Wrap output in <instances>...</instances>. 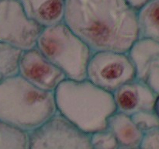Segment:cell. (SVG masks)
<instances>
[{
	"label": "cell",
	"mask_w": 159,
	"mask_h": 149,
	"mask_svg": "<svg viewBox=\"0 0 159 149\" xmlns=\"http://www.w3.org/2000/svg\"><path fill=\"white\" fill-rule=\"evenodd\" d=\"M155 112L157 113V115H158L159 117V96H158V97H157L156 102H155Z\"/></svg>",
	"instance_id": "20"
},
{
	"label": "cell",
	"mask_w": 159,
	"mask_h": 149,
	"mask_svg": "<svg viewBox=\"0 0 159 149\" xmlns=\"http://www.w3.org/2000/svg\"><path fill=\"white\" fill-rule=\"evenodd\" d=\"M128 54L136 71V79L159 96V43L138 38Z\"/></svg>",
	"instance_id": "9"
},
{
	"label": "cell",
	"mask_w": 159,
	"mask_h": 149,
	"mask_svg": "<svg viewBox=\"0 0 159 149\" xmlns=\"http://www.w3.org/2000/svg\"><path fill=\"white\" fill-rule=\"evenodd\" d=\"M120 149H141L140 147H120Z\"/></svg>",
	"instance_id": "21"
},
{
	"label": "cell",
	"mask_w": 159,
	"mask_h": 149,
	"mask_svg": "<svg viewBox=\"0 0 159 149\" xmlns=\"http://www.w3.org/2000/svg\"><path fill=\"white\" fill-rule=\"evenodd\" d=\"M93 149H120V145L115 135L108 128L90 134Z\"/></svg>",
	"instance_id": "17"
},
{
	"label": "cell",
	"mask_w": 159,
	"mask_h": 149,
	"mask_svg": "<svg viewBox=\"0 0 159 149\" xmlns=\"http://www.w3.org/2000/svg\"><path fill=\"white\" fill-rule=\"evenodd\" d=\"M43 29L26 15L20 0H0V41L27 51L37 47Z\"/></svg>",
	"instance_id": "7"
},
{
	"label": "cell",
	"mask_w": 159,
	"mask_h": 149,
	"mask_svg": "<svg viewBox=\"0 0 159 149\" xmlns=\"http://www.w3.org/2000/svg\"><path fill=\"white\" fill-rule=\"evenodd\" d=\"M37 48L63 71L67 79H86L87 68L93 52L65 22L43 28Z\"/></svg>",
	"instance_id": "4"
},
{
	"label": "cell",
	"mask_w": 159,
	"mask_h": 149,
	"mask_svg": "<svg viewBox=\"0 0 159 149\" xmlns=\"http://www.w3.org/2000/svg\"><path fill=\"white\" fill-rule=\"evenodd\" d=\"M64 22L93 53H128L139 38L138 11L126 0H66Z\"/></svg>",
	"instance_id": "1"
},
{
	"label": "cell",
	"mask_w": 159,
	"mask_h": 149,
	"mask_svg": "<svg viewBox=\"0 0 159 149\" xmlns=\"http://www.w3.org/2000/svg\"><path fill=\"white\" fill-rule=\"evenodd\" d=\"M26 15L43 28L64 22L66 0H20Z\"/></svg>",
	"instance_id": "11"
},
{
	"label": "cell",
	"mask_w": 159,
	"mask_h": 149,
	"mask_svg": "<svg viewBox=\"0 0 159 149\" xmlns=\"http://www.w3.org/2000/svg\"><path fill=\"white\" fill-rule=\"evenodd\" d=\"M140 147L141 149H159V128L144 133Z\"/></svg>",
	"instance_id": "18"
},
{
	"label": "cell",
	"mask_w": 159,
	"mask_h": 149,
	"mask_svg": "<svg viewBox=\"0 0 159 149\" xmlns=\"http://www.w3.org/2000/svg\"><path fill=\"white\" fill-rule=\"evenodd\" d=\"M131 118L143 133L159 128V117L155 110H144L134 113Z\"/></svg>",
	"instance_id": "16"
},
{
	"label": "cell",
	"mask_w": 159,
	"mask_h": 149,
	"mask_svg": "<svg viewBox=\"0 0 159 149\" xmlns=\"http://www.w3.org/2000/svg\"><path fill=\"white\" fill-rule=\"evenodd\" d=\"M54 93L34 86L21 75L0 80V120L30 133L56 114Z\"/></svg>",
	"instance_id": "3"
},
{
	"label": "cell",
	"mask_w": 159,
	"mask_h": 149,
	"mask_svg": "<svg viewBox=\"0 0 159 149\" xmlns=\"http://www.w3.org/2000/svg\"><path fill=\"white\" fill-rule=\"evenodd\" d=\"M86 79L113 93L122 85L136 79V71L128 53L97 51L93 53L89 62Z\"/></svg>",
	"instance_id": "5"
},
{
	"label": "cell",
	"mask_w": 159,
	"mask_h": 149,
	"mask_svg": "<svg viewBox=\"0 0 159 149\" xmlns=\"http://www.w3.org/2000/svg\"><path fill=\"white\" fill-rule=\"evenodd\" d=\"M1 79H2V78H1V77H0V80H1Z\"/></svg>",
	"instance_id": "22"
},
{
	"label": "cell",
	"mask_w": 159,
	"mask_h": 149,
	"mask_svg": "<svg viewBox=\"0 0 159 149\" xmlns=\"http://www.w3.org/2000/svg\"><path fill=\"white\" fill-rule=\"evenodd\" d=\"M27 149H93L90 135L57 113L29 133Z\"/></svg>",
	"instance_id": "6"
},
{
	"label": "cell",
	"mask_w": 159,
	"mask_h": 149,
	"mask_svg": "<svg viewBox=\"0 0 159 149\" xmlns=\"http://www.w3.org/2000/svg\"><path fill=\"white\" fill-rule=\"evenodd\" d=\"M59 114L88 134L108 128V120L116 112L113 93L87 79H66L54 91Z\"/></svg>",
	"instance_id": "2"
},
{
	"label": "cell",
	"mask_w": 159,
	"mask_h": 149,
	"mask_svg": "<svg viewBox=\"0 0 159 149\" xmlns=\"http://www.w3.org/2000/svg\"><path fill=\"white\" fill-rule=\"evenodd\" d=\"M135 10L138 11L152 0H126Z\"/></svg>",
	"instance_id": "19"
},
{
	"label": "cell",
	"mask_w": 159,
	"mask_h": 149,
	"mask_svg": "<svg viewBox=\"0 0 159 149\" xmlns=\"http://www.w3.org/2000/svg\"><path fill=\"white\" fill-rule=\"evenodd\" d=\"M29 133L0 120V149H27Z\"/></svg>",
	"instance_id": "15"
},
{
	"label": "cell",
	"mask_w": 159,
	"mask_h": 149,
	"mask_svg": "<svg viewBox=\"0 0 159 149\" xmlns=\"http://www.w3.org/2000/svg\"><path fill=\"white\" fill-rule=\"evenodd\" d=\"M23 51L9 43L0 41V77H12L20 74V65Z\"/></svg>",
	"instance_id": "14"
},
{
	"label": "cell",
	"mask_w": 159,
	"mask_h": 149,
	"mask_svg": "<svg viewBox=\"0 0 159 149\" xmlns=\"http://www.w3.org/2000/svg\"><path fill=\"white\" fill-rule=\"evenodd\" d=\"M108 129L115 135L120 147L141 146L144 133L138 129L130 115L115 112L109 119Z\"/></svg>",
	"instance_id": "12"
},
{
	"label": "cell",
	"mask_w": 159,
	"mask_h": 149,
	"mask_svg": "<svg viewBox=\"0 0 159 149\" xmlns=\"http://www.w3.org/2000/svg\"><path fill=\"white\" fill-rule=\"evenodd\" d=\"M116 111L130 116L144 110H155L158 96L138 79L127 82L113 93Z\"/></svg>",
	"instance_id": "10"
},
{
	"label": "cell",
	"mask_w": 159,
	"mask_h": 149,
	"mask_svg": "<svg viewBox=\"0 0 159 149\" xmlns=\"http://www.w3.org/2000/svg\"><path fill=\"white\" fill-rule=\"evenodd\" d=\"M19 74L40 89L52 93L67 79L37 47L23 51Z\"/></svg>",
	"instance_id": "8"
},
{
	"label": "cell",
	"mask_w": 159,
	"mask_h": 149,
	"mask_svg": "<svg viewBox=\"0 0 159 149\" xmlns=\"http://www.w3.org/2000/svg\"><path fill=\"white\" fill-rule=\"evenodd\" d=\"M139 38L159 43V0H152L138 11Z\"/></svg>",
	"instance_id": "13"
}]
</instances>
